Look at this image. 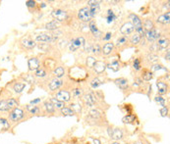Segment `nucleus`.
Listing matches in <instances>:
<instances>
[{
    "instance_id": "obj_1",
    "label": "nucleus",
    "mask_w": 170,
    "mask_h": 144,
    "mask_svg": "<svg viewBox=\"0 0 170 144\" xmlns=\"http://www.w3.org/2000/svg\"><path fill=\"white\" fill-rule=\"evenodd\" d=\"M78 17L83 22H90V19H92V14H90V8L88 7L82 8L78 13Z\"/></svg>"
},
{
    "instance_id": "obj_2",
    "label": "nucleus",
    "mask_w": 170,
    "mask_h": 144,
    "mask_svg": "<svg viewBox=\"0 0 170 144\" xmlns=\"http://www.w3.org/2000/svg\"><path fill=\"white\" fill-rule=\"evenodd\" d=\"M85 44V39L84 37H78V38H75L71 41L69 45V49L70 51H76L78 48H80L81 46H83Z\"/></svg>"
},
{
    "instance_id": "obj_3",
    "label": "nucleus",
    "mask_w": 170,
    "mask_h": 144,
    "mask_svg": "<svg viewBox=\"0 0 170 144\" xmlns=\"http://www.w3.org/2000/svg\"><path fill=\"white\" fill-rule=\"evenodd\" d=\"M52 17L56 20V22H63L64 20L67 19V13L63 10H60V9H57V10H54L52 12Z\"/></svg>"
},
{
    "instance_id": "obj_4",
    "label": "nucleus",
    "mask_w": 170,
    "mask_h": 144,
    "mask_svg": "<svg viewBox=\"0 0 170 144\" xmlns=\"http://www.w3.org/2000/svg\"><path fill=\"white\" fill-rule=\"evenodd\" d=\"M37 41H42V42H52L57 39V36L52 35H47V33H41V35H37Z\"/></svg>"
},
{
    "instance_id": "obj_5",
    "label": "nucleus",
    "mask_w": 170,
    "mask_h": 144,
    "mask_svg": "<svg viewBox=\"0 0 170 144\" xmlns=\"http://www.w3.org/2000/svg\"><path fill=\"white\" fill-rule=\"evenodd\" d=\"M23 117H24V112H23V110L19 109V108H15V109H13V111H11L9 118L12 121H19V120H21Z\"/></svg>"
},
{
    "instance_id": "obj_6",
    "label": "nucleus",
    "mask_w": 170,
    "mask_h": 144,
    "mask_svg": "<svg viewBox=\"0 0 170 144\" xmlns=\"http://www.w3.org/2000/svg\"><path fill=\"white\" fill-rule=\"evenodd\" d=\"M108 134L112 139L114 140H119V139L122 138V131L119 129H108Z\"/></svg>"
},
{
    "instance_id": "obj_7",
    "label": "nucleus",
    "mask_w": 170,
    "mask_h": 144,
    "mask_svg": "<svg viewBox=\"0 0 170 144\" xmlns=\"http://www.w3.org/2000/svg\"><path fill=\"white\" fill-rule=\"evenodd\" d=\"M145 36L147 37V39H148L149 41H153V40L157 39V38L160 36V35L157 31L153 29L151 31H146V33H145Z\"/></svg>"
},
{
    "instance_id": "obj_8",
    "label": "nucleus",
    "mask_w": 170,
    "mask_h": 144,
    "mask_svg": "<svg viewBox=\"0 0 170 144\" xmlns=\"http://www.w3.org/2000/svg\"><path fill=\"white\" fill-rule=\"evenodd\" d=\"M71 96H70V93L68 91H59L57 94H56V99L58 101H61V102H68L70 100Z\"/></svg>"
},
{
    "instance_id": "obj_9",
    "label": "nucleus",
    "mask_w": 170,
    "mask_h": 144,
    "mask_svg": "<svg viewBox=\"0 0 170 144\" xmlns=\"http://www.w3.org/2000/svg\"><path fill=\"white\" fill-rule=\"evenodd\" d=\"M90 11L92 14V18L94 17L99 11V2L98 1H90Z\"/></svg>"
},
{
    "instance_id": "obj_10",
    "label": "nucleus",
    "mask_w": 170,
    "mask_h": 144,
    "mask_svg": "<svg viewBox=\"0 0 170 144\" xmlns=\"http://www.w3.org/2000/svg\"><path fill=\"white\" fill-rule=\"evenodd\" d=\"M135 30L134 26L131 23H125L123 26L120 29V31H121L122 35H130L131 33H133V31Z\"/></svg>"
},
{
    "instance_id": "obj_11",
    "label": "nucleus",
    "mask_w": 170,
    "mask_h": 144,
    "mask_svg": "<svg viewBox=\"0 0 170 144\" xmlns=\"http://www.w3.org/2000/svg\"><path fill=\"white\" fill-rule=\"evenodd\" d=\"M94 68V71H96L97 74L103 73L106 69V64L104 62H102V61H96Z\"/></svg>"
},
{
    "instance_id": "obj_12",
    "label": "nucleus",
    "mask_w": 170,
    "mask_h": 144,
    "mask_svg": "<svg viewBox=\"0 0 170 144\" xmlns=\"http://www.w3.org/2000/svg\"><path fill=\"white\" fill-rule=\"evenodd\" d=\"M28 65H29V68H30V70H31V71L39 69V62H38V60L37 58H31V59L29 60Z\"/></svg>"
},
{
    "instance_id": "obj_13",
    "label": "nucleus",
    "mask_w": 170,
    "mask_h": 144,
    "mask_svg": "<svg viewBox=\"0 0 170 144\" xmlns=\"http://www.w3.org/2000/svg\"><path fill=\"white\" fill-rule=\"evenodd\" d=\"M85 102H86V104H87L88 106H90V107L94 106V103H96V98H94V94L90 93V94L85 95Z\"/></svg>"
},
{
    "instance_id": "obj_14",
    "label": "nucleus",
    "mask_w": 170,
    "mask_h": 144,
    "mask_svg": "<svg viewBox=\"0 0 170 144\" xmlns=\"http://www.w3.org/2000/svg\"><path fill=\"white\" fill-rule=\"evenodd\" d=\"M61 85H62V80H58V78H54L49 84V88H50V90H56V89L59 88Z\"/></svg>"
},
{
    "instance_id": "obj_15",
    "label": "nucleus",
    "mask_w": 170,
    "mask_h": 144,
    "mask_svg": "<svg viewBox=\"0 0 170 144\" xmlns=\"http://www.w3.org/2000/svg\"><path fill=\"white\" fill-rule=\"evenodd\" d=\"M115 84L121 89H126L128 87V80H125V78H117L115 80Z\"/></svg>"
},
{
    "instance_id": "obj_16",
    "label": "nucleus",
    "mask_w": 170,
    "mask_h": 144,
    "mask_svg": "<svg viewBox=\"0 0 170 144\" xmlns=\"http://www.w3.org/2000/svg\"><path fill=\"white\" fill-rule=\"evenodd\" d=\"M130 19H131V21H132V23H131V24L134 26V28H139V27L142 26V21H141L140 18L138 17L137 15L131 14L130 15Z\"/></svg>"
},
{
    "instance_id": "obj_17",
    "label": "nucleus",
    "mask_w": 170,
    "mask_h": 144,
    "mask_svg": "<svg viewBox=\"0 0 170 144\" xmlns=\"http://www.w3.org/2000/svg\"><path fill=\"white\" fill-rule=\"evenodd\" d=\"M90 30L92 31V35H94L96 37H100L101 31L97 30V28H96V23H94V22L92 21V22L90 23Z\"/></svg>"
},
{
    "instance_id": "obj_18",
    "label": "nucleus",
    "mask_w": 170,
    "mask_h": 144,
    "mask_svg": "<svg viewBox=\"0 0 170 144\" xmlns=\"http://www.w3.org/2000/svg\"><path fill=\"white\" fill-rule=\"evenodd\" d=\"M168 46H169V40L168 39H166V38H160V39L158 40L157 47L160 49V50L166 49Z\"/></svg>"
},
{
    "instance_id": "obj_19",
    "label": "nucleus",
    "mask_w": 170,
    "mask_h": 144,
    "mask_svg": "<svg viewBox=\"0 0 170 144\" xmlns=\"http://www.w3.org/2000/svg\"><path fill=\"white\" fill-rule=\"evenodd\" d=\"M113 47H114V44L112 43V42H108V43H106L105 45L103 46L102 48V52L104 55H108V54L111 53V51L113 50Z\"/></svg>"
},
{
    "instance_id": "obj_20",
    "label": "nucleus",
    "mask_w": 170,
    "mask_h": 144,
    "mask_svg": "<svg viewBox=\"0 0 170 144\" xmlns=\"http://www.w3.org/2000/svg\"><path fill=\"white\" fill-rule=\"evenodd\" d=\"M156 85H157L158 88V93L159 94H164L166 93L167 91V85L162 82H156Z\"/></svg>"
},
{
    "instance_id": "obj_21",
    "label": "nucleus",
    "mask_w": 170,
    "mask_h": 144,
    "mask_svg": "<svg viewBox=\"0 0 170 144\" xmlns=\"http://www.w3.org/2000/svg\"><path fill=\"white\" fill-rule=\"evenodd\" d=\"M169 20H170V13L167 12L165 15L159 16L157 19V22L161 24H167V23H169Z\"/></svg>"
},
{
    "instance_id": "obj_22",
    "label": "nucleus",
    "mask_w": 170,
    "mask_h": 144,
    "mask_svg": "<svg viewBox=\"0 0 170 144\" xmlns=\"http://www.w3.org/2000/svg\"><path fill=\"white\" fill-rule=\"evenodd\" d=\"M58 22L56 21H52V22H49V23H47L45 25V29L48 31H54V30H57L58 29Z\"/></svg>"
},
{
    "instance_id": "obj_23",
    "label": "nucleus",
    "mask_w": 170,
    "mask_h": 144,
    "mask_svg": "<svg viewBox=\"0 0 170 144\" xmlns=\"http://www.w3.org/2000/svg\"><path fill=\"white\" fill-rule=\"evenodd\" d=\"M22 43L25 48H29V49H31L35 46V41H33V40H31V39H24L22 41Z\"/></svg>"
},
{
    "instance_id": "obj_24",
    "label": "nucleus",
    "mask_w": 170,
    "mask_h": 144,
    "mask_svg": "<svg viewBox=\"0 0 170 144\" xmlns=\"http://www.w3.org/2000/svg\"><path fill=\"white\" fill-rule=\"evenodd\" d=\"M106 68L112 70L113 72H117V71H119V69H120V64L117 61H115V62L111 63L109 65H106Z\"/></svg>"
},
{
    "instance_id": "obj_25",
    "label": "nucleus",
    "mask_w": 170,
    "mask_h": 144,
    "mask_svg": "<svg viewBox=\"0 0 170 144\" xmlns=\"http://www.w3.org/2000/svg\"><path fill=\"white\" fill-rule=\"evenodd\" d=\"M50 102L52 103V105H53L54 107L58 108V109H62V108H64V102H61V101H58L56 98H52Z\"/></svg>"
},
{
    "instance_id": "obj_26",
    "label": "nucleus",
    "mask_w": 170,
    "mask_h": 144,
    "mask_svg": "<svg viewBox=\"0 0 170 144\" xmlns=\"http://www.w3.org/2000/svg\"><path fill=\"white\" fill-rule=\"evenodd\" d=\"M26 87V85H25L24 84H14V91L16 92V93H21V92L24 90V88Z\"/></svg>"
},
{
    "instance_id": "obj_27",
    "label": "nucleus",
    "mask_w": 170,
    "mask_h": 144,
    "mask_svg": "<svg viewBox=\"0 0 170 144\" xmlns=\"http://www.w3.org/2000/svg\"><path fill=\"white\" fill-rule=\"evenodd\" d=\"M135 120H136L135 116H133V115H129V116L124 117V118L122 119V121H123L124 123H132L133 121H135Z\"/></svg>"
},
{
    "instance_id": "obj_28",
    "label": "nucleus",
    "mask_w": 170,
    "mask_h": 144,
    "mask_svg": "<svg viewBox=\"0 0 170 144\" xmlns=\"http://www.w3.org/2000/svg\"><path fill=\"white\" fill-rule=\"evenodd\" d=\"M64 74H65V72L62 67H58V68H56L54 70V75L56 76V78H61V76H64Z\"/></svg>"
},
{
    "instance_id": "obj_29",
    "label": "nucleus",
    "mask_w": 170,
    "mask_h": 144,
    "mask_svg": "<svg viewBox=\"0 0 170 144\" xmlns=\"http://www.w3.org/2000/svg\"><path fill=\"white\" fill-rule=\"evenodd\" d=\"M145 30L147 31H151L155 27H153V23L151 21V20H146V22H145Z\"/></svg>"
},
{
    "instance_id": "obj_30",
    "label": "nucleus",
    "mask_w": 170,
    "mask_h": 144,
    "mask_svg": "<svg viewBox=\"0 0 170 144\" xmlns=\"http://www.w3.org/2000/svg\"><path fill=\"white\" fill-rule=\"evenodd\" d=\"M9 109H10V108H9L7 104V101H5V100L0 101V111L6 112V111H8Z\"/></svg>"
},
{
    "instance_id": "obj_31",
    "label": "nucleus",
    "mask_w": 170,
    "mask_h": 144,
    "mask_svg": "<svg viewBox=\"0 0 170 144\" xmlns=\"http://www.w3.org/2000/svg\"><path fill=\"white\" fill-rule=\"evenodd\" d=\"M44 108L46 110V112H48V113H53L54 112V106L52 105L51 102H45Z\"/></svg>"
},
{
    "instance_id": "obj_32",
    "label": "nucleus",
    "mask_w": 170,
    "mask_h": 144,
    "mask_svg": "<svg viewBox=\"0 0 170 144\" xmlns=\"http://www.w3.org/2000/svg\"><path fill=\"white\" fill-rule=\"evenodd\" d=\"M7 104H8V106L9 108H18V102L15 100L14 98H11V99H9V100H7Z\"/></svg>"
},
{
    "instance_id": "obj_33",
    "label": "nucleus",
    "mask_w": 170,
    "mask_h": 144,
    "mask_svg": "<svg viewBox=\"0 0 170 144\" xmlns=\"http://www.w3.org/2000/svg\"><path fill=\"white\" fill-rule=\"evenodd\" d=\"M62 114L64 116H73L74 115V111L70 108H62Z\"/></svg>"
},
{
    "instance_id": "obj_34",
    "label": "nucleus",
    "mask_w": 170,
    "mask_h": 144,
    "mask_svg": "<svg viewBox=\"0 0 170 144\" xmlns=\"http://www.w3.org/2000/svg\"><path fill=\"white\" fill-rule=\"evenodd\" d=\"M101 84H102V82H101L97 78H94V80L90 82V85H92V87H94V88H96V87H98Z\"/></svg>"
},
{
    "instance_id": "obj_35",
    "label": "nucleus",
    "mask_w": 170,
    "mask_h": 144,
    "mask_svg": "<svg viewBox=\"0 0 170 144\" xmlns=\"http://www.w3.org/2000/svg\"><path fill=\"white\" fill-rule=\"evenodd\" d=\"M140 40H141V36L138 35V33H135V35H134L132 37H131V43L138 44L140 42Z\"/></svg>"
},
{
    "instance_id": "obj_36",
    "label": "nucleus",
    "mask_w": 170,
    "mask_h": 144,
    "mask_svg": "<svg viewBox=\"0 0 170 144\" xmlns=\"http://www.w3.org/2000/svg\"><path fill=\"white\" fill-rule=\"evenodd\" d=\"M96 62V59H94V57L87 58V65H88V67H90V68H94Z\"/></svg>"
},
{
    "instance_id": "obj_37",
    "label": "nucleus",
    "mask_w": 170,
    "mask_h": 144,
    "mask_svg": "<svg viewBox=\"0 0 170 144\" xmlns=\"http://www.w3.org/2000/svg\"><path fill=\"white\" fill-rule=\"evenodd\" d=\"M143 78L145 80H151L153 78V73L149 71H146L144 74H143Z\"/></svg>"
},
{
    "instance_id": "obj_38",
    "label": "nucleus",
    "mask_w": 170,
    "mask_h": 144,
    "mask_svg": "<svg viewBox=\"0 0 170 144\" xmlns=\"http://www.w3.org/2000/svg\"><path fill=\"white\" fill-rule=\"evenodd\" d=\"M155 101L157 103V104H159L160 106H164L165 105V99L161 97V96H156L155 98Z\"/></svg>"
},
{
    "instance_id": "obj_39",
    "label": "nucleus",
    "mask_w": 170,
    "mask_h": 144,
    "mask_svg": "<svg viewBox=\"0 0 170 144\" xmlns=\"http://www.w3.org/2000/svg\"><path fill=\"white\" fill-rule=\"evenodd\" d=\"M27 109H28L31 114H35L39 111V109H38L37 106H33H33H31V105H28V106H27Z\"/></svg>"
},
{
    "instance_id": "obj_40",
    "label": "nucleus",
    "mask_w": 170,
    "mask_h": 144,
    "mask_svg": "<svg viewBox=\"0 0 170 144\" xmlns=\"http://www.w3.org/2000/svg\"><path fill=\"white\" fill-rule=\"evenodd\" d=\"M115 18H116V17H115V15L113 14L112 11H111V10L108 11V12H107V22H108V23H111V22H112L113 20L115 19Z\"/></svg>"
},
{
    "instance_id": "obj_41",
    "label": "nucleus",
    "mask_w": 170,
    "mask_h": 144,
    "mask_svg": "<svg viewBox=\"0 0 170 144\" xmlns=\"http://www.w3.org/2000/svg\"><path fill=\"white\" fill-rule=\"evenodd\" d=\"M35 76H38V78H44V76H46V73L44 72V70L38 69V70H37V72H35Z\"/></svg>"
},
{
    "instance_id": "obj_42",
    "label": "nucleus",
    "mask_w": 170,
    "mask_h": 144,
    "mask_svg": "<svg viewBox=\"0 0 170 144\" xmlns=\"http://www.w3.org/2000/svg\"><path fill=\"white\" fill-rule=\"evenodd\" d=\"M148 59L149 62H151V63H155V62H157V60H158V57L156 55H153V54H151V55H149L148 56Z\"/></svg>"
},
{
    "instance_id": "obj_43",
    "label": "nucleus",
    "mask_w": 170,
    "mask_h": 144,
    "mask_svg": "<svg viewBox=\"0 0 170 144\" xmlns=\"http://www.w3.org/2000/svg\"><path fill=\"white\" fill-rule=\"evenodd\" d=\"M136 31H138V35H140V36H145V31L143 30V27L141 26V27H139V28H136Z\"/></svg>"
},
{
    "instance_id": "obj_44",
    "label": "nucleus",
    "mask_w": 170,
    "mask_h": 144,
    "mask_svg": "<svg viewBox=\"0 0 170 144\" xmlns=\"http://www.w3.org/2000/svg\"><path fill=\"white\" fill-rule=\"evenodd\" d=\"M134 68H135L136 70L141 69V64H140L139 59H135V61H134Z\"/></svg>"
},
{
    "instance_id": "obj_45",
    "label": "nucleus",
    "mask_w": 170,
    "mask_h": 144,
    "mask_svg": "<svg viewBox=\"0 0 170 144\" xmlns=\"http://www.w3.org/2000/svg\"><path fill=\"white\" fill-rule=\"evenodd\" d=\"M160 114H161L162 117H166L167 114H168V109L166 107H162V109L160 110Z\"/></svg>"
},
{
    "instance_id": "obj_46",
    "label": "nucleus",
    "mask_w": 170,
    "mask_h": 144,
    "mask_svg": "<svg viewBox=\"0 0 170 144\" xmlns=\"http://www.w3.org/2000/svg\"><path fill=\"white\" fill-rule=\"evenodd\" d=\"M90 116L94 117V118H98L99 117V112L96 111V110H92V111L90 112Z\"/></svg>"
},
{
    "instance_id": "obj_47",
    "label": "nucleus",
    "mask_w": 170,
    "mask_h": 144,
    "mask_svg": "<svg viewBox=\"0 0 170 144\" xmlns=\"http://www.w3.org/2000/svg\"><path fill=\"white\" fill-rule=\"evenodd\" d=\"M92 52H94V54H98L99 51H100V47H99V45L94 46V47H92Z\"/></svg>"
},
{
    "instance_id": "obj_48",
    "label": "nucleus",
    "mask_w": 170,
    "mask_h": 144,
    "mask_svg": "<svg viewBox=\"0 0 170 144\" xmlns=\"http://www.w3.org/2000/svg\"><path fill=\"white\" fill-rule=\"evenodd\" d=\"M153 71H158V70H165L161 65H155V66H153Z\"/></svg>"
},
{
    "instance_id": "obj_49",
    "label": "nucleus",
    "mask_w": 170,
    "mask_h": 144,
    "mask_svg": "<svg viewBox=\"0 0 170 144\" xmlns=\"http://www.w3.org/2000/svg\"><path fill=\"white\" fill-rule=\"evenodd\" d=\"M26 5L28 7H35V1H27L26 2Z\"/></svg>"
},
{
    "instance_id": "obj_50",
    "label": "nucleus",
    "mask_w": 170,
    "mask_h": 144,
    "mask_svg": "<svg viewBox=\"0 0 170 144\" xmlns=\"http://www.w3.org/2000/svg\"><path fill=\"white\" fill-rule=\"evenodd\" d=\"M126 40H127V38L126 37H121V38H119L118 39V44H121V43H124V42H126Z\"/></svg>"
},
{
    "instance_id": "obj_51",
    "label": "nucleus",
    "mask_w": 170,
    "mask_h": 144,
    "mask_svg": "<svg viewBox=\"0 0 170 144\" xmlns=\"http://www.w3.org/2000/svg\"><path fill=\"white\" fill-rule=\"evenodd\" d=\"M38 102H40V98L35 99V100H31V105H35V104H37V103H38Z\"/></svg>"
},
{
    "instance_id": "obj_52",
    "label": "nucleus",
    "mask_w": 170,
    "mask_h": 144,
    "mask_svg": "<svg viewBox=\"0 0 170 144\" xmlns=\"http://www.w3.org/2000/svg\"><path fill=\"white\" fill-rule=\"evenodd\" d=\"M71 106H72V108H76V109H77V112L81 111V107L79 106V105H77V104H72Z\"/></svg>"
},
{
    "instance_id": "obj_53",
    "label": "nucleus",
    "mask_w": 170,
    "mask_h": 144,
    "mask_svg": "<svg viewBox=\"0 0 170 144\" xmlns=\"http://www.w3.org/2000/svg\"><path fill=\"white\" fill-rule=\"evenodd\" d=\"M142 84V80H140V78H136L135 82H134V85H140Z\"/></svg>"
},
{
    "instance_id": "obj_54",
    "label": "nucleus",
    "mask_w": 170,
    "mask_h": 144,
    "mask_svg": "<svg viewBox=\"0 0 170 144\" xmlns=\"http://www.w3.org/2000/svg\"><path fill=\"white\" fill-rule=\"evenodd\" d=\"M81 94V90L80 89H75L74 90V95L75 96H79Z\"/></svg>"
},
{
    "instance_id": "obj_55",
    "label": "nucleus",
    "mask_w": 170,
    "mask_h": 144,
    "mask_svg": "<svg viewBox=\"0 0 170 144\" xmlns=\"http://www.w3.org/2000/svg\"><path fill=\"white\" fill-rule=\"evenodd\" d=\"M110 37H111V33H106V36H104V37H103V40H108Z\"/></svg>"
},
{
    "instance_id": "obj_56",
    "label": "nucleus",
    "mask_w": 170,
    "mask_h": 144,
    "mask_svg": "<svg viewBox=\"0 0 170 144\" xmlns=\"http://www.w3.org/2000/svg\"><path fill=\"white\" fill-rule=\"evenodd\" d=\"M169 58H170V52H169V50H167V54H166V56H165V59L169 60Z\"/></svg>"
},
{
    "instance_id": "obj_57",
    "label": "nucleus",
    "mask_w": 170,
    "mask_h": 144,
    "mask_svg": "<svg viewBox=\"0 0 170 144\" xmlns=\"http://www.w3.org/2000/svg\"><path fill=\"white\" fill-rule=\"evenodd\" d=\"M94 144H100L98 139H94Z\"/></svg>"
},
{
    "instance_id": "obj_58",
    "label": "nucleus",
    "mask_w": 170,
    "mask_h": 144,
    "mask_svg": "<svg viewBox=\"0 0 170 144\" xmlns=\"http://www.w3.org/2000/svg\"><path fill=\"white\" fill-rule=\"evenodd\" d=\"M134 144H144V143H142V142H135Z\"/></svg>"
},
{
    "instance_id": "obj_59",
    "label": "nucleus",
    "mask_w": 170,
    "mask_h": 144,
    "mask_svg": "<svg viewBox=\"0 0 170 144\" xmlns=\"http://www.w3.org/2000/svg\"><path fill=\"white\" fill-rule=\"evenodd\" d=\"M111 144H119V143H117V142H113V143H111Z\"/></svg>"
}]
</instances>
